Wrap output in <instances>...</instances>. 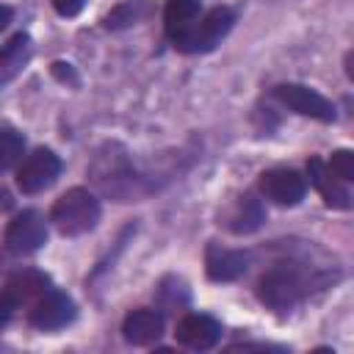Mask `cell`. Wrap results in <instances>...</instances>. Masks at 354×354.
Here are the masks:
<instances>
[{
	"label": "cell",
	"mask_w": 354,
	"mask_h": 354,
	"mask_svg": "<svg viewBox=\"0 0 354 354\" xmlns=\"http://www.w3.org/2000/svg\"><path fill=\"white\" fill-rule=\"evenodd\" d=\"M91 183L116 202H141L160 188L158 177L133 163L122 144H102L88 166Z\"/></svg>",
	"instance_id": "1"
},
{
	"label": "cell",
	"mask_w": 354,
	"mask_h": 354,
	"mask_svg": "<svg viewBox=\"0 0 354 354\" xmlns=\"http://www.w3.org/2000/svg\"><path fill=\"white\" fill-rule=\"evenodd\" d=\"M337 277H332V271L324 268H310L301 260H279L271 268H266V274L257 282V299L285 315L293 307H299L310 293L326 288L329 282H335Z\"/></svg>",
	"instance_id": "2"
},
{
	"label": "cell",
	"mask_w": 354,
	"mask_h": 354,
	"mask_svg": "<svg viewBox=\"0 0 354 354\" xmlns=\"http://www.w3.org/2000/svg\"><path fill=\"white\" fill-rule=\"evenodd\" d=\"M100 199L88 191V188H69L66 194H61L50 210V221L55 224V230L66 238H77L86 235L97 227L100 221Z\"/></svg>",
	"instance_id": "3"
},
{
	"label": "cell",
	"mask_w": 354,
	"mask_h": 354,
	"mask_svg": "<svg viewBox=\"0 0 354 354\" xmlns=\"http://www.w3.org/2000/svg\"><path fill=\"white\" fill-rule=\"evenodd\" d=\"M202 19V0H169L163 8V28L166 39L180 53H191L194 36Z\"/></svg>",
	"instance_id": "4"
},
{
	"label": "cell",
	"mask_w": 354,
	"mask_h": 354,
	"mask_svg": "<svg viewBox=\"0 0 354 354\" xmlns=\"http://www.w3.org/2000/svg\"><path fill=\"white\" fill-rule=\"evenodd\" d=\"M271 94L285 108H290V111H296L301 116H310V119H318V122H326V124L337 119V108L324 94H318L310 86H301V83H279V86L271 88Z\"/></svg>",
	"instance_id": "5"
},
{
	"label": "cell",
	"mask_w": 354,
	"mask_h": 354,
	"mask_svg": "<svg viewBox=\"0 0 354 354\" xmlns=\"http://www.w3.org/2000/svg\"><path fill=\"white\" fill-rule=\"evenodd\" d=\"M77 315V307L72 301V296H66L64 290H44L28 310V324L39 332H55L64 329L66 324H72Z\"/></svg>",
	"instance_id": "6"
},
{
	"label": "cell",
	"mask_w": 354,
	"mask_h": 354,
	"mask_svg": "<svg viewBox=\"0 0 354 354\" xmlns=\"http://www.w3.org/2000/svg\"><path fill=\"white\" fill-rule=\"evenodd\" d=\"M58 174H61V158L53 149L39 147L22 160L17 171V185L22 194H41L58 180Z\"/></svg>",
	"instance_id": "7"
},
{
	"label": "cell",
	"mask_w": 354,
	"mask_h": 354,
	"mask_svg": "<svg viewBox=\"0 0 354 354\" xmlns=\"http://www.w3.org/2000/svg\"><path fill=\"white\" fill-rule=\"evenodd\" d=\"M257 188L260 194L274 202V205H282V207H293L304 199L307 194V177H301L296 169H285V166H277V169H266L257 180Z\"/></svg>",
	"instance_id": "8"
},
{
	"label": "cell",
	"mask_w": 354,
	"mask_h": 354,
	"mask_svg": "<svg viewBox=\"0 0 354 354\" xmlns=\"http://www.w3.org/2000/svg\"><path fill=\"white\" fill-rule=\"evenodd\" d=\"M47 243V221L39 210H22L8 221L6 249L11 254H33Z\"/></svg>",
	"instance_id": "9"
},
{
	"label": "cell",
	"mask_w": 354,
	"mask_h": 354,
	"mask_svg": "<svg viewBox=\"0 0 354 354\" xmlns=\"http://www.w3.org/2000/svg\"><path fill=\"white\" fill-rule=\"evenodd\" d=\"M174 337L191 351H210L221 340V324L205 313H188L177 321Z\"/></svg>",
	"instance_id": "10"
},
{
	"label": "cell",
	"mask_w": 354,
	"mask_h": 354,
	"mask_svg": "<svg viewBox=\"0 0 354 354\" xmlns=\"http://www.w3.org/2000/svg\"><path fill=\"white\" fill-rule=\"evenodd\" d=\"M252 254L243 249H227L216 241L207 243L205 249V271L213 282H232L249 271Z\"/></svg>",
	"instance_id": "11"
},
{
	"label": "cell",
	"mask_w": 354,
	"mask_h": 354,
	"mask_svg": "<svg viewBox=\"0 0 354 354\" xmlns=\"http://www.w3.org/2000/svg\"><path fill=\"white\" fill-rule=\"evenodd\" d=\"M307 177L315 185V191L321 194V199L326 202V207H335V210H348L351 207V194L346 188V180L332 174V169L321 158L307 160Z\"/></svg>",
	"instance_id": "12"
},
{
	"label": "cell",
	"mask_w": 354,
	"mask_h": 354,
	"mask_svg": "<svg viewBox=\"0 0 354 354\" xmlns=\"http://www.w3.org/2000/svg\"><path fill=\"white\" fill-rule=\"evenodd\" d=\"M263 221H266V207L252 191L241 194L221 216V224L235 235H252L263 227Z\"/></svg>",
	"instance_id": "13"
},
{
	"label": "cell",
	"mask_w": 354,
	"mask_h": 354,
	"mask_svg": "<svg viewBox=\"0 0 354 354\" xmlns=\"http://www.w3.org/2000/svg\"><path fill=\"white\" fill-rule=\"evenodd\" d=\"M53 285H50V277L44 274V271H39V268H22V271H14L6 282H3V288H0V293L14 304V307H22V304H33L44 290H50Z\"/></svg>",
	"instance_id": "14"
},
{
	"label": "cell",
	"mask_w": 354,
	"mask_h": 354,
	"mask_svg": "<svg viewBox=\"0 0 354 354\" xmlns=\"http://www.w3.org/2000/svg\"><path fill=\"white\" fill-rule=\"evenodd\" d=\"M235 25V11L227 6H216L207 14H202L196 36H194V47L191 53H210L216 44H221V39L232 30Z\"/></svg>",
	"instance_id": "15"
},
{
	"label": "cell",
	"mask_w": 354,
	"mask_h": 354,
	"mask_svg": "<svg viewBox=\"0 0 354 354\" xmlns=\"http://www.w3.org/2000/svg\"><path fill=\"white\" fill-rule=\"evenodd\" d=\"M122 335L133 346H149L163 335V315L152 307H138V310L127 313V318L122 324Z\"/></svg>",
	"instance_id": "16"
},
{
	"label": "cell",
	"mask_w": 354,
	"mask_h": 354,
	"mask_svg": "<svg viewBox=\"0 0 354 354\" xmlns=\"http://www.w3.org/2000/svg\"><path fill=\"white\" fill-rule=\"evenodd\" d=\"M33 55V39L28 33H14L3 47H0V86H6L8 80H14L25 64Z\"/></svg>",
	"instance_id": "17"
},
{
	"label": "cell",
	"mask_w": 354,
	"mask_h": 354,
	"mask_svg": "<svg viewBox=\"0 0 354 354\" xmlns=\"http://www.w3.org/2000/svg\"><path fill=\"white\" fill-rule=\"evenodd\" d=\"M152 14H155L152 0H122L119 6H113V8L105 14V28H111V30L130 28V25L144 22V19L152 17Z\"/></svg>",
	"instance_id": "18"
},
{
	"label": "cell",
	"mask_w": 354,
	"mask_h": 354,
	"mask_svg": "<svg viewBox=\"0 0 354 354\" xmlns=\"http://www.w3.org/2000/svg\"><path fill=\"white\" fill-rule=\"evenodd\" d=\"M25 152V138L22 133L11 130V127H0V171L11 169Z\"/></svg>",
	"instance_id": "19"
},
{
	"label": "cell",
	"mask_w": 354,
	"mask_h": 354,
	"mask_svg": "<svg viewBox=\"0 0 354 354\" xmlns=\"http://www.w3.org/2000/svg\"><path fill=\"white\" fill-rule=\"evenodd\" d=\"M155 299H158L163 307H169V310L183 307V304H188V288H185L183 279H177V277H166V279L158 285Z\"/></svg>",
	"instance_id": "20"
},
{
	"label": "cell",
	"mask_w": 354,
	"mask_h": 354,
	"mask_svg": "<svg viewBox=\"0 0 354 354\" xmlns=\"http://www.w3.org/2000/svg\"><path fill=\"white\" fill-rule=\"evenodd\" d=\"M326 166H329L332 174H337L340 180H346V183L354 180V152H351V149H337V152H332V160H329Z\"/></svg>",
	"instance_id": "21"
},
{
	"label": "cell",
	"mask_w": 354,
	"mask_h": 354,
	"mask_svg": "<svg viewBox=\"0 0 354 354\" xmlns=\"http://www.w3.org/2000/svg\"><path fill=\"white\" fill-rule=\"evenodd\" d=\"M50 3H53L55 14H58V17H66V19L77 17V14L83 11V6H86V0H50Z\"/></svg>",
	"instance_id": "22"
},
{
	"label": "cell",
	"mask_w": 354,
	"mask_h": 354,
	"mask_svg": "<svg viewBox=\"0 0 354 354\" xmlns=\"http://www.w3.org/2000/svg\"><path fill=\"white\" fill-rule=\"evenodd\" d=\"M53 75H55V77H61L64 83L69 80L72 86H77V77H75V72H72V64H64V61H55V64H53Z\"/></svg>",
	"instance_id": "23"
},
{
	"label": "cell",
	"mask_w": 354,
	"mask_h": 354,
	"mask_svg": "<svg viewBox=\"0 0 354 354\" xmlns=\"http://www.w3.org/2000/svg\"><path fill=\"white\" fill-rule=\"evenodd\" d=\"M14 310H17V307H14V304H11V301H8V299H6L3 293H0V329H3V326H6L8 321H11Z\"/></svg>",
	"instance_id": "24"
},
{
	"label": "cell",
	"mask_w": 354,
	"mask_h": 354,
	"mask_svg": "<svg viewBox=\"0 0 354 354\" xmlns=\"http://www.w3.org/2000/svg\"><path fill=\"white\" fill-rule=\"evenodd\" d=\"M11 19H14V8L11 6H0V33L8 28Z\"/></svg>",
	"instance_id": "25"
},
{
	"label": "cell",
	"mask_w": 354,
	"mask_h": 354,
	"mask_svg": "<svg viewBox=\"0 0 354 354\" xmlns=\"http://www.w3.org/2000/svg\"><path fill=\"white\" fill-rule=\"evenodd\" d=\"M11 205H14V199H11V194H8L6 188H0V207H3V210H8Z\"/></svg>",
	"instance_id": "26"
}]
</instances>
